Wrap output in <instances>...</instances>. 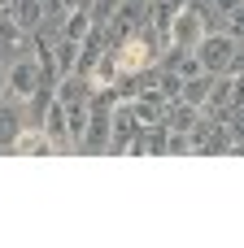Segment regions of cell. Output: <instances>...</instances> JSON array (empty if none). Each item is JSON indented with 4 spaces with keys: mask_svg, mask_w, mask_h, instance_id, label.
Here are the masks:
<instances>
[{
    "mask_svg": "<svg viewBox=\"0 0 244 248\" xmlns=\"http://www.w3.org/2000/svg\"><path fill=\"white\" fill-rule=\"evenodd\" d=\"M17 39H22V31H17L13 13H9V9H0V44H17Z\"/></svg>",
    "mask_w": 244,
    "mask_h": 248,
    "instance_id": "16",
    "label": "cell"
},
{
    "mask_svg": "<svg viewBox=\"0 0 244 248\" xmlns=\"http://www.w3.org/2000/svg\"><path fill=\"white\" fill-rule=\"evenodd\" d=\"M201 118H196V105H188V100H179L175 109H166V126L170 131H192Z\"/></svg>",
    "mask_w": 244,
    "mask_h": 248,
    "instance_id": "10",
    "label": "cell"
},
{
    "mask_svg": "<svg viewBox=\"0 0 244 248\" xmlns=\"http://www.w3.org/2000/svg\"><path fill=\"white\" fill-rule=\"evenodd\" d=\"M188 148H192V135H188V131H170L166 153H175V157H179V153H188Z\"/></svg>",
    "mask_w": 244,
    "mask_h": 248,
    "instance_id": "17",
    "label": "cell"
},
{
    "mask_svg": "<svg viewBox=\"0 0 244 248\" xmlns=\"http://www.w3.org/2000/svg\"><path fill=\"white\" fill-rule=\"evenodd\" d=\"M52 52H57V74L65 78V74H74V65H79V52H83V44H79V39H65V35H61Z\"/></svg>",
    "mask_w": 244,
    "mask_h": 248,
    "instance_id": "8",
    "label": "cell"
},
{
    "mask_svg": "<svg viewBox=\"0 0 244 248\" xmlns=\"http://www.w3.org/2000/svg\"><path fill=\"white\" fill-rule=\"evenodd\" d=\"M210 31H205V17L192 9V4H183L179 13H175V22H170V44L175 48H192L196 52V44L205 39Z\"/></svg>",
    "mask_w": 244,
    "mask_h": 248,
    "instance_id": "2",
    "label": "cell"
},
{
    "mask_svg": "<svg viewBox=\"0 0 244 248\" xmlns=\"http://www.w3.org/2000/svg\"><path fill=\"white\" fill-rule=\"evenodd\" d=\"M114 13H118V0H96V4L87 9L92 26H109V22H114Z\"/></svg>",
    "mask_w": 244,
    "mask_h": 248,
    "instance_id": "14",
    "label": "cell"
},
{
    "mask_svg": "<svg viewBox=\"0 0 244 248\" xmlns=\"http://www.w3.org/2000/svg\"><path fill=\"white\" fill-rule=\"evenodd\" d=\"M131 109H135V118H140V126H153V122H166V96H162V87H144L135 100H131Z\"/></svg>",
    "mask_w": 244,
    "mask_h": 248,
    "instance_id": "4",
    "label": "cell"
},
{
    "mask_svg": "<svg viewBox=\"0 0 244 248\" xmlns=\"http://www.w3.org/2000/svg\"><path fill=\"white\" fill-rule=\"evenodd\" d=\"M227 35H231V39H244V4L231 13V26H227Z\"/></svg>",
    "mask_w": 244,
    "mask_h": 248,
    "instance_id": "18",
    "label": "cell"
},
{
    "mask_svg": "<svg viewBox=\"0 0 244 248\" xmlns=\"http://www.w3.org/2000/svg\"><path fill=\"white\" fill-rule=\"evenodd\" d=\"M39 83H44V74H39V61H17L13 65V74H9V87H13V96H35L39 92Z\"/></svg>",
    "mask_w": 244,
    "mask_h": 248,
    "instance_id": "6",
    "label": "cell"
},
{
    "mask_svg": "<svg viewBox=\"0 0 244 248\" xmlns=\"http://www.w3.org/2000/svg\"><path fill=\"white\" fill-rule=\"evenodd\" d=\"M214 4H218V13H223V17H231V13L244 4V0H214Z\"/></svg>",
    "mask_w": 244,
    "mask_h": 248,
    "instance_id": "19",
    "label": "cell"
},
{
    "mask_svg": "<svg viewBox=\"0 0 244 248\" xmlns=\"http://www.w3.org/2000/svg\"><path fill=\"white\" fill-rule=\"evenodd\" d=\"M9 13H13V22H17L22 35H26V31L35 35V31L44 26V17H48V4H44V0H13Z\"/></svg>",
    "mask_w": 244,
    "mask_h": 248,
    "instance_id": "5",
    "label": "cell"
},
{
    "mask_svg": "<svg viewBox=\"0 0 244 248\" xmlns=\"http://www.w3.org/2000/svg\"><path fill=\"white\" fill-rule=\"evenodd\" d=\"M135 131H140V118H135V109H131V105L114 109V122H109V153H122V148H131Z\"/></svg>",
    "mask_w": 244,
    "mask_h": 248,
    "instance_id": "3",
    "label": "cell"
},
{
    "mask_svg": "<svg viewBox=\"0 0 244 248\" xmlns=\"http://www.w3.org/2000/svg\"><path fill=\"white\" fill-rule=\"evenodd\" d=\"M17 131H22V126H17V113L0 105V144H13V140H17Z\"/></svg>",
    "mask_w": 244,
    "mask_h": 248,
    "instance_id": "15",
    "label": "cell"
},
{
    "mask_svg": "<svg viewBox=\"0 0 244 248\" xmlns=\"http://www.w3.org/2000/svg\"><path fill=\"white\" fill-rule=\"evenodd\" d=\"M210 83H214V74H196V78H183V92H179V100H188V105H205L210 100Z\"/></svg>",
    "mask_w": 244,
    "mask_h": 248,
    "instance_id": "9",
    "label": "cell"
},
{
    "mask_svg": "<svg viewBox=\"0 0 244 248\" xmlns=\"http://www.w3.org/2000/svg\"><path fill=\"white\" fill-rule=\"evenodd\" d=\"M231 57H236V39H231L227 31H210V35L196 44V61H201L205 74H227Z\"/></svg>",
    "mask_w": 244,
    "mask_h": 248,
    "instance_id": "1",
    "label": "cell"
},
{
    "mask_svg": "<svg viewBox=\"0 0 244 248\" xmlns=\"http://www.w3.org/2000/svg\"><path fill=\"white\" fill-rule=\"evenodd\" d=\"M87 31H92V17H87L83 9H74V13H70V22L61 26V35H65V39H79V44L87 39Z\"/></svg>",
    "mask_w": 244,
    "mask_h": 248,
    "instance_id": "12",
    "label": "cell"
},
{
    "mask_svg": "<svg viewBox=\"0 0 244 248\" xmlns=\"http://www.w3.org/2000/svg\"><path fill=\"white\" fill-rule=\"evenodd\" d=\"M39 126L48 131V140H52V144H61V140L70 135V118H65V105H61L57 96L48 100V109H44V122H39Z\"/></svg>",
    "mask_w": 244,
    "mask_h": 248,
    "instance_id": "7",
    "label": "cell"
},
{
    "mask_svg": "<svg viewBox=\"0 0 244 248\" xmlns=\"http://www.w3.org/2000/svg\"><path fill=\"white\" fill-rule=\"evenodd\" d=\"M17 153H48L52 148V140H48V131L44 126H35V131H17Z\"/></svg>",
    "mask_w": 244,
    "mask_h": 248,
    "instance_id": "11",
    "label": "cell"
},
{
    "mask_svg": "<svg viewBox=\"0 0 244 248\" xmlns=\"http://www.w3.org/2000/svg\"><path fill=\"white\" fill-rule=\"evenodd\" d=\"M157 83H162V96H166V100H179V92H183V74H175V70H157Z\"/></svg>",
    "mask_w": 244,
    "mask_h": 248,
    "instance_id": "13",
    "label": "cell"
}]
</instances>
